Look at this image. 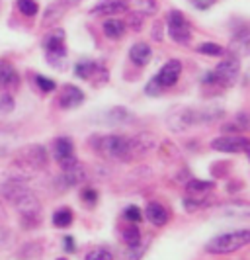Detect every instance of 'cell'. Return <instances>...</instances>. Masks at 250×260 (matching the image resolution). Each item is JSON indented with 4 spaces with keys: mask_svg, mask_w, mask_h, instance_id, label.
<instances>
[{
    "mask_svg": "<svg viewBox=\"0 0 250 260\" xmlns=\"http://www.w3.org/2000/svg\"><path fill=\"white\" fill-rule=\"evenodd\" d=\"M125 219L127 221H131V223H139L141 219H143V213H141V209L139 208H135V206H129V208L125 209Z\"/></svg>",
    "mask_w": 250,
    "mask_h": 260,
    "instance_id": "34",
    "label": "cell"
},
{
    "mask_svg": "<svg viewBox=\"0 0 250 260\" xmlns=\"http://www.w3.org/2000/svg\"><path fill=\"white\" fill-rule=\"evenodd\" d=\"M166 27H168V36L176 43H188L192 39L190 26H188V22L182 16V12H178V10L168 12V16H166Z\"/></svg>",
    "mask_w": 250,
    "mask_h": 260,
    "instance_id": "5",
    "label": "cell"
},
{
    "mask_svg": "<svg viewBox=\"0 0 250 260\" xmlns=\"http://www.w3.org/2000/svg\"><path fill=\"white\" fill-rule=\"evenodd\" d=\"M225 116L223 108H203V110H196V108H180L176 112H172L166 125L172 131H186L188 127L194 125H205V123H215Z\"/></svg>",
    "mask_w": 250,
    "mask_h": 260,
    "instance_id": "1",
    "label": "cell"
},
{
    "mask_svg": "<svg viewBox=\"0 0 250 260\" xmlns=\"http://www.w3.org/2000/svg\"><path fill=\"white\" fill-rule=\"evenodd\" d=\"M238 73H240V63L238 59H225L221 61L217 69L213 71L215 75V84H223V86H231L237 80Z\"/></svg>",
    "mask_w": 250,
    "mask_h": 260,
    "instance_id": "8",
    "label": "cell"
},
{
    "mask_svg": "<svg viewBox=\"0 0 250 260\" xmlns=\"http://www.w3.org/2000/svg\"><path fill=\"white\" fill-rule=\"evenodd\" d=\"M143 254H145V247L135 245V247H129L127 250H125V254H123V258L121 260H141Z\"/></svg>",
    "mask_w": 250,
    "mask_h": 260,
    "instance_id": "32",
    "label": "cell"
},
{
    "mask_svg": "<svg viewBox=\"0 0 250 260\" xmlns=\"http://www.w3.org/2000/svg\"><path fill=\"white\" fill-rule=\"evenodd\" d=\"M12 110H14V98L10 94H2V98H0V112L2 114H8Z\"/></svg>",
    "mask_w": 250,
    "mask_h": 260,
    "instance_id": "35",
    "label": "cell"
},
{
    "mask_svg": "<svg viewBox=\"0 0 250 260\" xmlns=\"http://www.w3.org/2000/svg\"><path fill=\"white\" fill-rule=\"evenodd\" d=\"M84 260H114V254L110 250H105V248H96L92 252H88Z\"/></svg>",
    "mask_w": 250,
    "mask_h": 260,
    "instance_id": "33",
    "label": "cell"
},
{
    "mask_svg": "<svg viewBox=\"0 0 250 260\" xmlns=\"http://www.w3.org/2000/svg\"><path fill=\"white\" fill-rule=\"evenodd\" d=\"M209 204L205 202V200H201V198H186L184 200V208L188 211H196V209H201V208H207Z\"/></svg>",
    "mask_w": 250,
    "mask_h": 260,
    "instance_id": "31",
    "label": "cell"
},
{
    "mask_svg": "<svg viewBox=\"0 0 250 260\" xmlns=\"http://www.w3.org/2000/svg\"><path fill=\"white\" fill-rule=\"evenodd\" d=\"M104 34H105V38H110V39H119L125 34V24H123L121 20L110 18V20L104 22Z\"/></svg>",
    "mask_w": 250,
    "mask_h": 260,
    "instance_id": "20",
    "label": "cell"
},
{
    "mask_svg": "<svg viewBox=\"0 0 250 260\" xmlns=\"http://www.w3.org/2000/svg\"><path fill=\"white\" fill-rule=\"evenodd\" d=\"M35 84L40 86L41 90L43 92H51V90H55V82H53L51 78H47V77H35Z\"/></svg>",
    "mask_w": 250,
    "mask_h": 260,
    "instance_id": "36",
    "label": "cell"
},
{
    "mask_svg": "<svg viewBox=\"0 0 250 260\" xmlns=\"http://www.w3.org/2000/svg\"><path fill=\"white\" fill-rule=\"evenodd\" d=\"M68 8L66 4H63V0L61 2H55V4H51L49 8H47V12H45V18H43V26H51V24H55L63 14H65V10Z\"/></svg>",
    "mask_w": 250,
    "mask_h": 260,
    "instance_id": "21",
    "label": "cell"
},
{
    "mask_svg": "<svg viewBox=\"0 0 250 260\" xmlns=\"http://www.w3.org/2000/svg\"><path fill=\"white\" fill-rule=\"evenodd\" d=\"M196 51L201 53V55H209V57H219V55H223L225 49L219 45V43H211V41H207V43L198 45Z\"/></svg>",
    "mask_w": 250,
    "mask_h": 260,
    "instance_id": "26",
    "label": "cell"
},
{
    "mask_svg": "<svg viewBox=\"0 0 250 260\" xmlns=\"http://www.w3.org/2000/svg\"><path fill=\"white\" fill-rule=\"evenodd\" d=\"M105 119H108L112 125H121V123L133 121L135 116H133L127 108H112L110 112H105Z\"/></svg>",
    "mask_w": 250,
    "mask_h": 260,
    "instance_id": "19",
    "label": "cell"
},
{
    "mask_svg": "<svg viewBox=\"0 0 250 260\" xmlns=\"http://www.w3.org/2000/svg\"><path fill=\"white\" fill-rule=\"evenodd\" d=\"M70 223H73V211L70 209L63 208L53 213V225L55 227H68Z\"/></svg>",
    "mask_w": 250,
    "mask_h": 260,
    "instance_id": "23",
    "label": "cell"
},
{
    "mask_svg": "<svg viewBox=\"0 0 250 260\" xmlns=\"http://www.w3.org/2000/svg\"><path fill=\"white\" fill-rule=\"evenodd\" d=\"M43 45H45V53H47V59L51 61V65H59L65 59L66 49H65V31L63 29L51 31L45 38Z\"/></svg>",
    "mask_w": 250,
    "mask_h": 260,
    "instance_id": "6",
    "label": "cell"
},
{
    "mask_svg": "<svg viewBox=\"0 0 250 260\" xmlns=\"http://www.w3.org/2000/svg\"><path fill=\"white\" fill-rule=\"evenodd\" d=\"M65 247H66L68 252H73V250H75V241H73L70 237H65Z\"/></svg>",
    "mask_w": 250,
    "mask_h": 260,
    "instance_id": "39",
    "label": "cell"
},
{
    "mask_svg": "<svg viewBox=\"0 0 250 260\" xmlns=\"http://www.w3.org/2000/svg\"><path fill=\"white\" fill-rule=\"evenodd\" d=\"M82 200H84L86 204H96V200H98V192H96L94 188H86V190L82 192Z\"/></svg>",
    "mask_w": 250,
    "mask_h": 260,
    "instance_id": "37",
    "label": "cell"
},
{
    "mask_svg": "<svg viewBox=\"0 0 250 260\" xmlns=\"http://www.w3.org/2000/svg\"><path fill=\"white\" fill-rule=\"evenodd\" d=\"M96 151L105 158L114 160H133L131 141L123 135H104L96 141Z\"/></svg>",
    "mask_w": 250,
    "mask_h": 260,
    "instance_id": "3",
    "label": "cell"
},
{
    "mask_svg": "<svg viewBox=\"0 0 250 260\" xmlns=\"http://www.w3.org/2000/svg\"><path fill=\"white\" fill-rule=\"evenodd\" d=\"M18 10L24 14V16H35L38 10H40V6H38V2L35 0H18Z\"/></svg>",
    "mask_w": 250,
    "mask_h": 260,
    "instance_id": "29",
    "label": "cell"
},
{
    "mask_svg": "<svg viewBox=\"0 0 250 260\" xmlns=\"http://www.w3.org/2000/svg\"><path fill=\"white\" fill-rule=\"evenodd\" d=\"M16 145V135L10 131H0V156L10 153Z\"/></svg>",
    "mask_w": 250,
    "mask_h": 260,
    "instance_id": "24",
    "label": "cell"
},
{
    "mask_svg": "<svg viewBox=\"0 0 250 260\" xmlns=\"http://www.w3.org/2000/svg\"><path fill=\"white\" fill-rule=\"evenodd\" d=\"M20 84V77L10 63H0V86L10 92Z\"/></svg>",
    "mask_w": 250,
    "mask_h": 260,
    "instance_id": "17",
    "label": "cell"
},
{
    "mask_svg": "<svg viewBox=\"0 0 250 260\" xmlns=\"http://www.w3.org/2000/svg\"><path fill=\"white\" fill-rule=\"evenodd\" d=\"M244 153H246V156H248V160H250V147L246 149V151H244Z\"/></svg>",
    "mask_w": 250,
    "mask_h": 260,
    "instance_id": "40",
    "label": "cell"
},
{
    "mask_svg": "<svg viewBox=\"0 0 250 260\" xmlns=\"http://www.w3.org/2000/svg\"><path fill=\"white\" fill-rule=\"evenodd\" d=\"M86 180V169L80 165L79 160H75L73 165H68L63 169L61 172V176H59V180L57 182L61 184L63 188H73V186H79Z\"/></svg>",
    "mask_w": 250,
    "mask_h": 260,
    "instance_id": "9",
    "label": "cell"
},
{
    "mask_svg": "<svg viewBox=\"0 0 250 260\" xmlns=\"http://www.w3.org/2000/svg\"><path fill=\"white\" fill-rule=\"evenodd\" d=\"M123 241L127 247H135V245H141V229L137 225H131L123 231Z\"/></svg>",
    "mask_w": 250,
    "mask_h": 260,
    "instance_id": "25",
    "label": "cell"
},
{
    "mask_svg": "<svg viewBox=\"0 0 250 260\" xmlns=\"http://www.w3.org/2000/svg\"><path fill=\"white\" fill-rule=\"evenodd\" d=\"M16 167L22 170H43L47 167V151L41 145H27L16 156Z\"/></svg>",
    "mask_w": 250,
    "mask_h": 260,
    "instance_id": "4",
    "label": "cell"
},
{
    "mask_svg": "<svg viewBox=\"0 0 250 260\" xmlns=\"http://www.w3.org/2000/svg\"><path fill=\"white\" fill-rule=\"evenodd\" d=\"M53 153H55V158L57 162L61 165V169H65L68 165H73L77 158H75V145L68 137H59L55 141V147H53Z\"/></svg>",
    "mask_w": 250,
    "mask_h": 260,
    "instance_id": "11",
    "label": "cell"
},
{
    "mask_svg": "<svg viewBox=\"0 0 250 260\" xmlns=\"http://www.w3.org/2000/svg\"><path fill=\"white\" fill-rule=\"evenodd\" d=\"M133 6L141 14H155L158 10L157 0H133Z\"/></svg>",
    "mask_w": 250,
    "mask_h": 260,
    "instance_id": "28",
    "label": "cell"
},
{
    "mask_svg": "<svg viewBox=\"0 0 250 260\" xmlns=\"http://www.w3.org/2000/svg\"><path fill=\"white\" fill-rule=\"evenodd\" d=\"M151 57H153V51H151V47L147 43H135L129 49V59L139 67L147 65L151 61Z\"/></svg>",
    "mask_w": 250,
    "mask_h": 260,
    "instance_id": "18",
    "label": "cell"
},
{
    "mask_svg": "<svg viewBox=\"0 0 250 260\" xmlns=\"http://www.w3.org/2000/svg\"><path fill=\"white\" fill-rule=\"evenodd\" d=\"M145 215H147V219L153 223V225H157V227L166 225L168 219H170V215H168L166 208H164L162 204H158V202H151V204L147 206Z\"/></svg>",
    "mask_w": 250,
    "mask_h": 260,
    "instance_id": "16",
    "label": "cell"
},
{
    "mask_svg": "<svg viewBox=\"0 0 250 260\" xmlns=\"http://www.w3.org/2000/svg\"><path fill=\"white\" fill-rule=\"evenodd\" d=\"M221 215L233 217V219H248L250 217V204L248 202H229L223 208H219Z\"/></svg>",
    "mask_w": 250,
    "mask_h": 260,
    "instance_id": "15",
    "label": "cell"
},
{
    "mask_svg": "<svg viewBox=\"0 0 250 260\" xmlns=\"http://www.w3.org/2000/svg\"><path fill=\"white\" fill-rule=\"evenodd\" d=\"M59 260H65V258H59Z\"/></svg>",
    "mask_w": 250,
    "mask_h": 260,
    "instance_id": "42",
    "label": "cell"
},
{
    "mask_svg": "<svg viewBox=\"0 0 250 260\" xmlns=\"http://www.w3.org/2000/svg\"><path fill=\"white\" fill-rule=\"evenodd\" d=\"M82 102H84V92L80 90L79 86H75V84H66V86H63L61 98H59L61 108L73 110V108H79Z\"/></svg>",
    "mask_w": 250,
    "mask_h": 260,
    "instance_id": "14",
    "label": "cell"
},
{
    "mask_svg": "<svg viewBox=\"0 0 250 260\" xmlns=\"http://www.w3.org/2000/svg\"><path fill=\"white\" fill-rule=\"evenodd\" d=\"M180 75H182V63L178 59H172V61H168L166 65L158 71L155 80L160 84V88H168V86H174L178 82Z\"/></svg>",
    "mask_w": 250,
    "mask_h": 260,
    "instance_id": "10",
    "label": "cell"
},
{
    "mask_svg": "<svg viewBox=\"0 0 250 260\" xmlns=\"http://www.w3.org/2000/svg\"><path fill=\"white\" fill-rule=\"evenodd\" d=\"M233 51H237L238 55H248L250 53V36H238L233 41Z\"/></svg>",
    "mask_w": 250,
    "mask_h": 260,
    "instance_id": "30",
    "label": "cell"
},
{
    "mask_svg": "<svg viewBox=\"0 0 250 260\" xmlns=\"http://www.w3.org/2000/svg\"><path fill=\"white\" fill-rule=\"evenodd\" d=\"M129 141H131L133 158L147 155V153H151V151L157 149V137L153 133H137L135 137H129Z\"/></svg>",
    "mask_w": 250,
    "mask_h": 260,
    "instance_id": "12",
    "label": "cell"
},
{
    "mask_svg": "<svg viewBox=\"0 0 250 260\" xmlns=\"http://www.w3.org/2000/svg\"><path fill=\"white\" fill-rule=\"evenodd\" d=\"M213 186L215 184L209 182V180H190V182L186 184V188L190 192H194V194H205V192H209Z\"/></svg>",
    "mask_w": 250,
    "mask_h": 260,
    "instance_id": "27",
    "label": "cell"
},
{
    "mask_svg": "<svg viewBox=\"0 0 250 260\" xmlns=\"http://www.w3.org/2000/svg\"><path fill=\"white\" fill-rule=\"evenodd\" d=\"M127 8H129L127 0H102L90 10V14L92 16H116V14L127 12Z\"/></svg>",
    "mask_w": 250,
    "mask_h": 260,
    "instance_id": "13",
    "label": "cell"
},
{
    "mask_svg": "<svg viewBox=\"0 0 250 260\" xmlns=\"http://www.w3.org/2000/svg\"><path fill=\"white\" fill-rule=\"evenodd\" d=\"M0 213H2V208H0Z\"/></svg>",
    "mask_w": 250,
    "mask_h": 260,
    "instance_id": "41",
    "label": "cell"
},
{
    "mask_svg": "<svg viewBox=\"0 0 250 260\" xmlns=\"http://www.w3.org/2000/svg\"><path fill=\"white\" fill-rule=\"evenodd\" d=\"M145 90H147V94H149V96H158V92H160V84H158L157 80L153 78V80L147 84Z\"/></svg>",
    "mask_w": 250,
    "mask_h": 260,
    "instance_id": "38",
    "label": "cell"
},
{
    "mask_svg": "<svg viewBox=\"0 0 250 260\" xmlns=\"http://www.w3.org/2000/svg\"><path fill=\"white\" fill-rule=\"evenodd\" d=\"M250 147V139L240 135H223L211 141V149L219 153H244Z\"/></svg>",
    "mask_w": 250,
    "mask_h": 260,
    "instance_id": "7",
    "label": "cell"
},
{
    "mask_svg": "<svg viewBox=\"0 0 250 260\" xmlns=\"http://www.w3.org/2000/svg\"><path fill=\"white\" fill-rule=\"evenodd\" d=\"M246 245H250V229H238V231H229V233L213 237L205 245V250L211 254H229Z\"/></svg>",
    "mask_w": 250,
    "mask_h": 260,
    "instance_id": "2",
    "label": "cell"
},
{
    "mask_svg": "<svg viewBox=\"0 0 250 260\" xmlns=\"http://www.w3.org/2000/svg\"><path fill=\"white\" fill-rule=\"evenodd\" d=\"M98 71H102V67L96 65L94 61H80L79 65L75 67V73H77V77L84 78V80H90V78L98 73Z\"/></svg>",
    "mask_w": 250,
    "mask_h": 260,
    "instance_id": "22",
    "label": "cell"
}]
</instances>
